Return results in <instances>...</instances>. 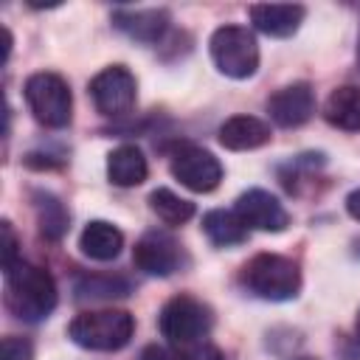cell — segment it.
Returning a JSON list of instances; mask_svg holds the SVG:
<instances>
[{"instance_id":"8992f818","label":"cell","mask_w":360,"mask_h":360,"mask_svg":"<svg viewBox=\"0 0 360 360\" xmlns=\"http://www.w3.org/2000/svg\"><path fill=\"white\" fill-rule=\"evenodd\" d=\"M25 101L34 118L48 129H62L73 115V96L59 73H34L25 79Z\"/></svg>"},{"instance_id":"6da1fadb","label":"cell","mask_w":360,"mask_h":360,"mask_svg":"<svg viewBox=\"0 0 360 360\" xmlns=\"http://www.w3.org/2000/svg\"><path fill=\"white\" fill-rule=\"evenodd\" d=\"M6 278V307L22 321H42L56 307V281L45 267L31 262H14L3 270Z\"/></svg>"},{"instance_id":"9a60e30c","label":"cell","mask_w":360,"mask_h":360,"mask_svg":"<svg viewBox=\"0 0 360 360\" xmlns=\"http://www.w3.org/2000/svg\"><path fill=\"white\" fill-rule=\"evenodd\" d=\"M79 248L84 256L96 259V262H110L121 253L124 248V233L112 225V222H104V219H93L84 225L82 236H79Z\"/></svg>"},{"instance_id":"d6986e66","label":"cell","mask_w":360,"mask_h":360,"mask_svg":"<svg viewBox=\"0 0 360 360\" xmlns=\"http://www.w3.org/2000/svg\"><path fill=\"white\" fill-rule=\"evenodd\" d=\"M34 208H37V222H39V231L48 236V239H62L65 236V231H68V222H70V217H68V211H65V205L53 197V194H48V191H37L34 194Z\"/></svg>"},{"instance_id":"7a4b0ae2","label":"cell","mask_w":360,"mask_h":360,"mask_svg":"<svg viewBox=\"0 0 360 360\" xmlns=\"http://www.w3.org/2000/svg\"><path fill=\"white\" fill-rule=\"evenodd\" d=\"M239 281L248 292L264 301H290L301 290L298 264L278 253H256L250 262H245Z\"/></svg>"},{"instance_id":"484cf974","label":"cell","mask_w":360,"mask_h":360,"mask_svg":"<svg viewBox=\"0 0 360 360\" xmlns=\"http://www.w3.org/2000/svg\"><path fill=\"white\" fill-rule=\"evenodd\" d=\"M354 329H357V340H360V312H357V323H354Z\"/></svg>"},{"instance_id":"277c9868","label":"cell","mask_w":360,"mask_h":360,"mask_svg":"<svg viewBox=\"0 0 360 360\" xmlns=\"http://www.w3.org/2000/svg\"><path fill=\"white\" fill-rule=\"evenodd\" d=\"M158 326H160V335L172 346L191 349V346H200L208 340L214 318L202 301H197L191 295H174L163 304V309L158 315Z\"/></svg>"},{"instance_id":"cb8c5ba5","label":"cell","mask_w":360,"mask_h":360,"mask_svg":"<svg viewBox=\"0 0 360 360\" xmlns=\"http://www.w3.org/2000/svg\"><path fill=\"white\" fill-rule=\"evenodd\" d=\"M0 231H3V270H6V267H11L14 262H20V256H17V236H14L8 219H3Z\"/></svg>"},{"instance_id":"2e32d148","label":"cell","mask_w":360,"mask_h":360,"mask_svg":"<svg viewBox=\"0 0 360 360\" xmlns=\"http://www.w3.org/2000/svg\"><path fill=\"white\" fill-rule=\"evenodd\" d=\"M115 28H121L127 37L138 42H155L166 31L169 14L160 8H129V11H115Z\"/></svg>"},{"instance_id":"5bb4252c","label":"cell","mask_w":360,"mask_h":360,"mask_svg":"<svg viewBox=\"0 0 360 360\" xmlns=\"http://www.w3.org/2000/svg\"><path fill=\"white\" fill-rule=\"evenodd\" d=\"M146 158L138 146L132 143H124V146H115L110 155H107V177L112 186H121V188H132V186H141L146 180Z\"/></svg>"},{"instance_id":"7c38bea8","label":"cell","mask_w":360,"mask_h":360,"mask_svg":"<svg viewBox=\"0 0 360 360\" xmlns=\"http://www.w3.org/2000/svg\"><path fill=\"white\" fill-rule=\"evenodd\" d=\"M304 6L295 3H256L250 6V22L267 37H290L304 22Z\"/></svg>"},{"instance_id":"603a6c76","label":"cell","mask_w":360,"mask_h":360,"mask_svg":"<svg viewBox=\"0 0 360 360\" xmlns=\"http://www.w3.org/2000/svg\"><path fill=\"white\" fill-rule=\"evenodd\" d=\"M138 360H188V354L177 346H166V343H149L143 346Z\"/></svg>"},{"instance_id":"83f0119b","label":"cell","mask_w":360,"mask_h":360,"mask_svg":"<svg viewBox=\"0 0 360 360\" xmlns=\"http://www.w3.org/2000/svg\"><path fill=\"white\" fill-rule=\"evenodd\" d=\"M298 360H309V357H298Z\"/></svg>"},{"instance_id":"7402d4cb","label":"cell","mask_w":360,"mask_h":360,"mask_svg":"<svg viewBox=\"0 0 360 360\" xmlns=\"http://www.w3.org/2000/svg\"><path fill=\"white\" fill-rule=\"evenodd\" d=\"M0 360H34V346L25 338L8 335L0 343Z\"/></svg>"},{"instance_id":"52a82bcc","label":"cell","mask_w":360,"mask_h":360,"mask_svg":"<svg viewBox=\"0 0 360 360\" xmlns=\"http://www.w3.org/2000/svg\"><path fill=\"white\" fill-rule=\"evenodd\" d=\"M90 98L101 115H124L135 107L138 98L135 76L124 65H110L90 79Z\"/></svg>"},{"instance_id":"4fadbf2b","label":"cell","mask_w":360,"mask_h":360,"mask_svg":"<svg viewBox=\"0 0 360 360\" xmlns=\"http://www.w3.org/2000/svg\"><path fill=\"white\" fill-rule=\"evenodd\" d=\"M270 141V124L256 115H233L219 127V143L231 152L259 149Z\"/></svg>"},{"instance_id":"ba28073f","label":"cell","mask_w":360,"mask_h":360,"mask_svg":"<svg viewBox=\"0 0 360 360\" xmlns=\"http://www.w3.org/2000/svg\"><path fill=\"white\" fill-rule=\"evenodd\" d=\"M169 166H172V174L188 191H197V194L214 191L222 180V163L202 146H191V143L177 146Z\"/></svg>"},{"instance_id":"ffe728a7","label":"cell","mask_w":360,"mask_h":360,"mask_svg":"<svg viewBox=\"0 0 360 360\" xmlns=\"http://www.w3.org/2000/svg\"><path fill=\"white\" fill-rule=\"evenodd\" d=\"M149 208L166 225H183V222H188L194 217V202L183 200L180 194H174L169 188H155L149 194Z\"/></svg>"},{"instance_id":"5b68a950","label":"cell","mask_w":360,"mask_h":360,"mask_svg":"<svg viewBox=\"0 0 360 360\" xmlns=\"http://www.w3.org/2000/svg\"><path fill=\"white\" fill-rule=\"evenodd\" d=\"M211 59L219 73L228 79H250L259 68V45L256 37L242 25H222L208 39Z\"/></svg>"},{"instance_id":"d4e9b609","label":"cell","mask_w":360,"mask_h":360,"mask_svg":"<svg viewBox=\"0 0 360 360\" xmlns=\"http://www.w3.org/2000/svg\"><path fill=\"white\" fill-rule=\"evenodd\" d=\"M346 211H349V217H354V219L360 222V188H354V191L346 197Z\"/></svg>"},{"instance_id":"8fae6325","label":"cell","mask_w":360,"mask_h":360,"mask_svg":"<svg viewBox=\"0 0 360 360\" xmlns=\"http://www.w3.org/2000/svg\"><path fill=\"white\" fill-rule=\"evenodd\" d=\"M267 112L284 129L301 127L315 112V93H312V87L307 82H292V84L276 90L267 98Z\"/></svg>"},{"instance_id":"e0dca14e","label":"cell","mask_w":360,"mask_h":360,"mask_svg":"<svg viewBox=\"0 0 360 360\" xmlns=\"http://www.w3.org/2000/svg\"><path fill=\"white\" fill-rule=\"evenodd\" d=\"M323 118L343 132H360V87L343 84L332 90L323 104Z\"/></svg>"},{"instance_id":"44dd1931","label":"cell","mask_w":360,"mask_h":360,"mask_svg":"<svg viewBox=\"0 0 360 360\" xmlns=\"http://www.w3.org/2000/svg\"><path fill=\"white\" fill-rule=\"evenodd\" d=\"M127 281L124 278H112V276H90V278H82L76 284V298L84 301V298H121L127 295Z\"/></svg>"},{"instance_id":"4316f807","label":"cell","mask_w":360,"mask_h":360,"mask_svg":"<svg viewBox=\"0 0 360 360\" xmlns=\"http://www.w3.org/2000/svg\"><path fill=\"white\" fill-rule=\"evenodd\" d=\"M357 65H360V37H357Z\"/></svg>"},{"instance_id":"3957f363","label":"cell","mask_w":360,"mask_h":360,"mask_svg":"<svg viewBox=\"0 0 360 360\" xmlns=\"http://www.w3.org/2000/svg\"><path fill=\"white\" fill-rule=\"evenodd\" d=\"M135 321L127 309H93L70 321L68 335L76 346L90 352H118L129 343Z\"/></svg>"},{"instance_id":"30bf717a","label":"cell","mask_w":360,"mask_h":360,"mask_svg":"<svg viewBox=\"0 0 360 360\" xmlns=\"http://www.w3.org/2000/svg\"><path fill=\"white\" fill-rule=\"evenodd\" d=\"M233 211L245 222V228H253V231L278 233V231H284L290 225L287 208L278 202V197H273L264 188H248L245 194H239Z\"/></svg>"},{"instance_id":"9c48e42d","label":"cell","mask_w":360,"mask_h":360,"mask_svg":"<svg viewBox=\"0 0 360 360\" xmlns=\"http://www.w3.org/2000/svg\"><path fill=\"white\" fill-rule=\"evenodd\" d=\"M132 262L146 276H172L183 264V250L174 236L166 231H149L143 233L132 248Z\"/></svg>"},{"instance_id":"ac0fdd59","label":"cell","mask_w":360,"mask_h":360,"mask_svg":"<svg viewBox=\"0 0 360 360\" xmlns=\"http://www.w3.org/2000/svg\"><path fill=\"white\" fill-rule=\"evenodd\" d=\"M202 231L217 248H233L248 239V228L236 217V211H222V208H214L202 217Z\"/></svg>"}]
</instances>
